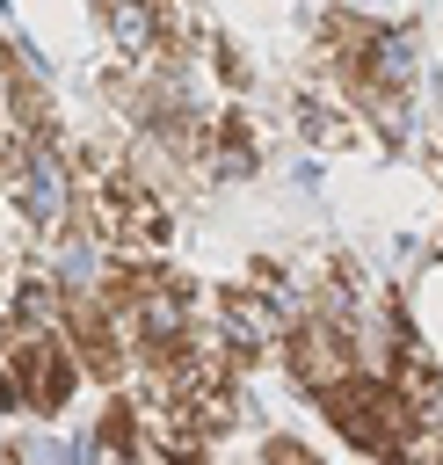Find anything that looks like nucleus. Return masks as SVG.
Segmentation results:
<instances>
[{
    "label": "nucleus",
    "instance_id": "f257e3e1",
    "mask_svg": "<svg viewBox=\"0 0 443 465\" xmlns=\"http://www.w3.org/2000/svg\"><path fill=\"white\" fill-rule=\"evenodd\" d=\"M320 414H327V429H334L356 458H370V465H407V450H414L421 421H436V414L407 407L385 378H363V371H356L349 385L320 392Z\"/></svg>",
    "mask_w": 443,
    "mask_h": 465
},
{
    "label": "nucleus",
    "instance_id": "f03ea898",
    "mask_svg": "<svg viewBox=\"0 0 443 465\" xmlns=\"http://www.w3.org/2000/svg\"><path fill=\"white\" fill-rule=\"evenodd\" d=\"M276 363H283V378L298 385V392H334V385H349L363 363H356V334H349V320H334V312H290V327H283V341H276Z\"/></svg>",
    "mask_w": 443,
    "mask_h": 465
},
{
    "label": "nucleus",
    "instance_id": "7ed1b4c3",
    "mask_svg": "<svg viewBox=\"0 0 443 465\" xmlns=\"http://www.w3.org/2000/svg\"><path fill=\"white\" fill-rule=\"evenodd\" d=\"M0 356L15 363V385H22V407L36 414H58L80 385V363L65 349V334H22V327H0Z\"/></svg>",
    "mask_w": 443,
    "mask_h": 465
},
{
    "label": "nucleus",
    "instance_id": "20e7f679",
    "mask_svg": "<svg viewBox=\"0 0 443 465\" xmlns=\"http://www.w3.org/2000/svg\"><path fill=\"white\" fill-rule=\"evenodd\" d=\"M407 320H414V334L443 356V262L421 269V283H414V298H407Z\"/></svg>",
    "mask_w": 443,
    "mask_h": 465
},
{
    "label": "nucleus",
    "instance_id": "39448f33",
    "mask_svg": "<svg viewBox=\"0 0 443 465\" xmlns=\"http://www.w3.org/2000/svg\"><path fill=\"white\" fill-rule=\"evenodd\" d=\"M174 465H211V450H189V458H174Z\"/></svg>",
    "mask_w": 443,
    "mask_h": 465
}]
</instances>
